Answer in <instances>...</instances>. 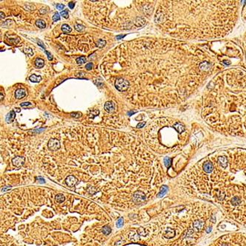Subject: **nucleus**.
<instances>
[{"label": "nucleus", "mask_w": 246, "mask_h": 246, "mask_svg": "<svg viewBox=\"0 0 246 246\" xmlns=\"http://www.w3.org/2000/svg\"><path fill=\"white\" fill-rule=\"evenodd\" d=\"M115 86L118 91L120 92H124L128 90L129 86V83L127 80L123 78H119L115 80Z\"/></svg>", "instance_id": "nucleus-1"}, {"label": "nucleus", "mask_w": 246, "mask_h": 246, "mask_svg": "<svg viewBox=\"0 0 246 246\" xmlns=\"http://www.w3.org/2000/svg\"><path fill=\"white\" fill-rule=\"evenodd\" d=\"M48 147L49 149L51 150V151H57L58 149H59L60 147H61V145H60V142L59 140H57V139H50L49 141H48Z\"/></svg>", "instance_id": "nucleus-2"}, {"label": "nucleus", "mask_w": 246, "mask_h": 246, "mask_svg": "<svg viewBox=\"0 0 246 246\" xmlns=\"http://www.w3.org/2000/svg\"><path fill=\"white\" fill-rule=\"evenodd\" d=\"M24 161H25V158L24 157H21V156H17V157H15L14 158L12 159L13 164L16 167L22 166L24 163Z\"/></svg>", "instance_id": "nucleus-3"}, {"label": "nucleus", "mask_w": 246, "mask_h": 246, "mask_svg": "<svg viewBox=\"0 0 246 246\" xmlns=\"http://www.w3.org/2000/svg\"><path fill=\"white\" fill-rule=\"evenodd\" d=\"M78 183V180L76 177L73 176V175H69L66 178L65 180V183L67 184V185L69 186V187H73L76 183Z\"/></svg>", "instance_id": "nucleus-4"}, {"label": "nucleus", "mask_w": 246, "mask_h": 246, "mask_svg": "<svg viewBox=\"0 0 246 246\" xmlns=\"http://www.w3.org/2000/svg\"><path fill=\"white\" fill-rule=\"evenodd\" d=\"M133 198L135 202H143L146 200V195L142 192H136L133 195Z\"/></svg>", "instance_id": "nucleus-5"}, {"label": "nucleus", "mask_w": 246, "mask_h": 246, "mask_svg": "<svg viewBox=\"0 0 246 246\" xmlns=\"http://www.w3.org/2000/svg\"><path fill=\"white\" fill-rule=\"evenodd\" d=\"M104 109L106 112L111 113L115 110V106L112 101H107L104 104Z\"/></svg>", "instance_id": "nucleus-6"}, {"label": "nucleus", "mask_w": 246, "mask_h": 246, "mask_svg": "<svg viewBox=\"0 0 246 246\" xmlns=\"http://www.w3.org/2000/svg\"><path fill=\"white\" fill-rule=\"evenodd\" d=\"M175 231L172 229V228H167L165 231V233L163 234L164 237H166V239H171V238H173L174 237H175Z\"/></svg>", "instance_id": "nucleus-7"}, {"label": "nucleus", "mask_w": 246, "mask_h": 246, "mask_svg": "<svg viewBox=\"0 0 246 246\" xmlns=\"http://www.w3.org/2000/svg\"><path fill=\"white\" fill-rule=\"evenodd\" d=\"M15 117H16L15 112L12 110V111H10V112L8 114V115L6 116V119H5V120H6L7 123H11V122L13 121L14 119H15Z\"/></svg>", "instance_id": "nucleus-8"}, {"label": "nucleus", "mask_w": 246, "mask_h": 246, "mask_svg": "<svg viewBox=\"0 0 246 246\" xmlns=\"http://www.w3.org/2000/svg\"><path fill=\"white\" fill-rule=\"evenodd\" d=\"M26 95V92L24 90L22 89H18L16 92H15V96L17 99H21L23 98L24 96Z\"/></svg>", "instance_id": "nucleus-9"}, {"label": "nucleus", "mask_w": 246, "mask_h": 246, "mask_svg": "<svg viewBox=\"0 0 246 246\" xmlns=\"http://www.w3.org/2000/svg\"><path fill=\"white\" fill-rule=\"evenodd\" d=\"M214 169V166H213V164L211 163V162H206L204 163L203 165V169L207 173H210Z\"/></svg>", "instance_id": "nucleus-10"}, {"label": "nucleus", "mask_w": 246, "mask_h": 246, "mask_svg": "<svg viewBox=\"0 0 246 246\" xmlns=\"http://www.w3.org/2000/svg\"><path fill=\"white\" fill-rule=\"evenodd\" d=\"M218 162L220 163V165L223 167V168H226L228 166V161H227V158L225 156H221L218 157Z\"/></svg>", "instance_id": "nucleus-11"}, {"label": "nucleus", "mask_w": 246, "mask_h": 246, "mask_svg": "<svg viewBox=\"0 0 246 246\" xmlns=\"http://www.w3.org/2000/svg\"><path fill=\"white\" fill-rule=\"evenodd\" d=\"M167 191H168V187H167L166 185L162 186V187L161 188L160 192H159V193L157 194V197H159V198H160V197H163L166 194V193Z\"/></svg>", "instance_id": "nucleus-12"}, {"label": "nucleus", "mask_w": 246, "mask_h": 246, "mask_svg": "<svg viewBox=\"0 0 246 246\" xmlns=\"http://www.w3.org/2000/svg\"><path fill=\"white\" fill-rule=\"evenodd\" d=\"M193 225L197 230H201L202 227L204 226V223L200 220H196L195 222H194Z\"/></svg>", "instance_id": "nucleus-13"}, {"label": "nucleus", "mask_w": 246, "mask_h": 246, "mask_svg": "<svg viewBox=\"0 0 246 246\" xmlns=\"http://www.w3.org/2000/svg\"><path fill=\"white\" fill-rule=\"evenodd\" d=\"M135 25L138 26V27H143L144 24H146V21L144 20L143 18H141V17H138V18L135 19Z\"/></svg>", "instance_id": "nucleus-14"}, {"label": "nucleus", "mask_w": 246, "mask_h": 246, "mask_svg": "<svg viewBox=\"0 0 246 246\" xmlns=\"http://www.w3.org/2000/svg\"><path fill=\"white\" fill-rule=\"evenodd\" d=\"M35 65L38 68H42L45 65V61L41 59H36L35 61Z\"/></svg>", "instance_id": "nucleus-15"}, {"label": "nucleus", "mask_w": 246, "mask_h": 246, "mask_svg": "<svg viewBox=\"0 0 246 246\" xmlns=\"http://www.w3.org/2000/svg\"><path fill=\"white\" fill-rule=\"evenodd\" d=\"M36 25L38 27V28H41V29H43V28H45L46 27V23L44 20H41V19H39V20H37L36 21Z\"/></svg>", "instance_id": "nucleus-16"}, {"label": "nucleus", "mask_w": 246, "mask_h": 246, "mask_svg": "<svg viewBox=\"0 0 246 246\" xmlns=\"http://www.w3.org/2000/svg\"><path fill=\"white\" fill-rule=\"evenodd\" d=\"M210 67H211V64H210L209 63L206 62H202V63H200V65H199V68H200V69H204V70L208 69Z\"/></svg>", "instance_id": "nucleus-17"}, {"label": "nucleus", "mask_w": 246, "mask_h": 246, "mask_svg": "<svg viewBox=\"0 0 246 246\" xmlns=\"http://www.w3.org/2000/svg\"><path fill=\"white\" fill-rule=\"evenodd\" d=\"M30 80L32 81V82H34V83H37V82H39L41 80V77L40 76H36L35 74H33L30 76Z\"/></svg>", "instance_id": "nucleus-18"}, {"label": "nucleus", "mask_w": 246, "mask_h": 246, "mask_svg": "<svg viewBox=\"0 0 246 246\" xmlns=\"http://www.w3.org/2000/svg\"><path fill=\"white\" fill-rule=\"evenodd\" d=\"M111 231H112V229L108 225H105L102 228V233L104 234V235H109L110 233H111Z\"/></svg>", "instance_id": "nucleus-19"}, {"label": "nucleus", "mask_w": 246, "mask_h": 246, "mask_svg": "<svg viewBox=\"0 0 246 246\" xmlns=\"http://www.w3.org/2000/svg\"><path fill=\"white\" fill-rule=\"evenodd\" d=\"M62 31L64 33H70L72 31V28L67 24H64L62 27Z\"/></svg>", "instance_id": "nucleus-20"}, {"label": "nucleus", "mask_w": 246, "mask_h": 246, "mask_svg": "<svg viewBox=\"0 0 246 246\" xmlns=\"http://www.w3.org/2000/svg\"><path fill=\"white\" fill-rule=\"evenodd\" d=\"M55 199L56 202H62L65 200V197L62 194H59L55 196Z\"/></svg>", "instance_id": "nucleus-21"}, {"label": "nucleus", "mask_w": 246, "mask_h": 246, "mask_svg": "<svg viewBox=\"0 0 246 246\" xmlns=\"http://www.w3.org/2000/svg\"><path fill=\"white\" fill-rule=\"evenodd\" d=\"M171 158L170 157H165L164 158V164L167 168H169L171 165Z\"/></svg>", "instance_id": "nucleus-22"}, {"label": "nucleus", "mask_w": 246, "mask_h": 246, "mask_svg": "<svg viewBox=\"0 0 246 246\" xmlns=\"http://www.w3.org/2000/svg\"><path fill=\"white\" fill-rule=\"evenodd\" d=\"M106 45V41L103 39H99L97 42V46L100 48H102Z\"/></svg>", "instance_id": "nucleus-23"}, {"label": "nucleus", "mask_w": 246, "mask_h": 246, "mask_svg": "<svg viewBox=\"0 0 246 246\" xmlns=\"http://www.w3.org/2000/svg\"><path fill=\"white\" fill-rule=\"evenodd\" d=\"M76 62L78 64H82L86 62V58L84 56H81L79 58H77V59H76Z\"/></svg>", "instance_id": "nucleus-24"}, {"label": "nucleus", "mask_w": 246, "mask_h": 246, "mask_svg": "<svg viewBox=\"0 0 246 246\" xmlns=\"http://www.w3.org/2000/svg\"><path fill=\"white\" fill-rule=\"evenodd\" d=\"M24 53L28 55V56H32L33 55V50L30 47H27L24 49Z\"/></svg>", "instance_id": "nucleus-25"}, {"label": "nucleus", "mask_w": 246, "mask_h": 246, "mask_svg": "<svg viewBox=\"0 0 246 246\" xmlns=\"http://www.w3.org/2000/svg\"><path fill=\"white\" fill-rule=\"evenodd\" d=\"M239 202H240V200H239V198H238V197H234V198H233L232 199V200H231V203H232L233 205H234V206H237V205H238L239 203Z\"/></svg>", "instance_id": "nucleus-26"}, {"label": "nucleus", "mask_w": 246, "mask_h": 246, "mask_svg": "<svg viewBox=\"0 0 246 246\" xmlns=\"http://www.w3.org/2000/svg\"><path fill=\"white\" fill-rule=\"evenodd\" d=\"M123 219L122 217H121L118 220V221L116 223V225H117L118 228H121V226H123Z\"/></svg>", "instance_id": "nucleus-27"}, {"label": "nucleus", "mask_w": 246, "mask_h": 246, "mask_svg": "<svg viewBox=\"0 0 246 246\" xmlns=\"http://www.w3.org/2000/svg\"><path fill=\"white\" fill-rule=\"evenodd\" d=\"M75 28H76V31H79V32H81V31H84V27L83 25H81V24H76V26H75Z\"/></svg>", "instance_id": "nucleus-28"}, {"label": "nucleus", "mask_w": 246, "mask_h": 246, "mask_svg": "<svg viewBox=\"0 0 246 246\" xmlns=\"http://www.w3.org/2000/svg\"><path fill=\"white\" fill-rule=\"evenodd\" d=\"M53 20L55 21V22L60 20V15H59V13H57V12L55 13V14H54L53 16Z\"/></svg>", "instance_id": "nucleus-29"}, {"label": "nucleus", "mask_w": 246, "mask_h": 246, "mask_svg": "<svg viewBox=\"0 0 246 246\" xmlns=\"http://www.w3.org/2000/svg\"><path fill=\"white\" fill-rule=\"evenodd\" d=\"M61 15H62L64 18H65V19H68V18H69V13H68V11H67V10H64L62 11Z\"/></svg>", "instance_id": "nucleus-30"}, {"label": "nucleus", "mask_w": 246, "mask_h": 246, "mask_svg": "<svg viewBox=\"0 0 246 246\" xmlns=\"http://www.w3.org/2000/svg\"><path fill=\"white\" fill-rule=\"evenodd\" d=\"M31 106H32V104L30 102H24V103L21 104V107H30Z\"/></svg>", "instance_id": "nucleus-31"}, {"label": "nucleus", "mask_w": 246, "mask_h": 246, "mask_svg": "<svg viewBox=\"0 0 246 246\" xmlns=\"http://www.w3.org/2000/svg\"><path fill=\"white\" fill-rule=\"evenodd\" d=\"M71 115H72V116H73V117H75V118H78L81 117V113H79V112H74V113H71Z\"/></svg>", "instance_id": "nucleus-32"}, {"label": "nucleus", "mask_w": 246, "mask_h": 246, "mask_svg": "<svg viewBox=\"0 0 246 246\" xmlns=\"http://www.w3.org/2000/svg\"><path fill=\"white\" fill-rule=\"evenodd\" d=\"M92 66H93V65H92V63H88V64H86L85 68H86V69H87V70H90V69H92Z\"/></svg>", "instance_id": "nucleus-33"}, {"label": "nucleus", "mask_w": 246, "mask_h": 246, "mask_svg": "<svg viewBox=\"0 0 246 246\" xmlns=\"http://www.w3.org/2000/svg\"><path fill=\"white\" fill-rule=\"evenodd\" d=\"M56 8L58 10H62L64 8V5H62V4H58L56 5Z\"/></svg>", "instance_id": "nucleus-34"}, {"label": "nucleus", "mask_w": 246, "mask_h": 246, "mask_svg": "<svg viewBox=\"0 0 246 246\" xmlns=\"http://www.w3.org/2000/svg\"><path fill=\"white\" fill-rule=\"evenodd\" d=\"M45 53L47 55V57H48V59H49V60H52V59H53V56H52V55H51L49 52H47V50H45Z\"/></svg>", "instance_id": "nucleus-35"}, {"label": "nucleus", "mask_w": 246, "mask_h": 246, "mask_svg": "<svg viewBox=\"0 0 246 246\" xmlns=\"http://www.w3.org/2000/svg\"><path fill=\"white\" fill-rule=\"evenodd\" d=\"M74 6H75V3H74V2H71L69 3V8L70 9H73V8H74Z\"/></svg>", "instance_id": "nucleus-36"}, {"label": "nucleus", "mask_w": 246, "mask_h": 246, "mask_svg": "<svg viewBox=\"0 0 246 246\" xmlns=\"http://www.w3.org/2000/svg\"><path fill=\"white\" fill-rule=\"evenodd\" d=\"M37 42H38V45H39L41 47H42L44 48V49L45 48V46L44 45V44H43V42H42V41H41L40 40H38V41H37Z\"/></svg>", "instance_id": "nucleus-37"}, {"label": "nucleus", "mask_w": 246, "mask_h": 246, "mask_svg": "<svg viewBox=\"0 0 246 246\" xmlns=\"http://www.w3.org/2000/svg\"><path fill=\"white\" fill-rule=\"evenodd\" d=\"M10 189V187H9V186H5V187L3 188V189H2V192H5L6 191L9 190Z\"/></svg>", "instance_id": "nucleus-38"}, {"label": "nucleus", "mask_w": 246, "mask_h": 246, "mask_svg": "<svg viewBox=\"0 0 246 246\" xmlns=\"http://www.w3.org/2000/svg\"><path fill=\"white\" fill-rule=\"evenodd\" d=\"M37 179H38L39 180V183H44L45 181V179H43L41 177H37Z\"/></svg>", "instance_id": "nucleus-39"}, {"label": "nucleus", "mask_w": 246, "mask_h": 246, "mask_svg": "<svg viewBox=\"0 0 246 246\" xmlns=\"http://www.w3.org/2000/svg\"><path fill=\"white\" fill-rule=\"evenodd\" d=\"M144 125H145V123H139V124H138V125H137V127H138V128H141V127H143Z\"/></svg>", "instance_id": "nucleus-40"}, {"label": "nucleus", "mask_w": 246, "mask_h": 246, "mask_svg": "<svg viewBox=\"0 0 246 246\" xmlns=\"http://www.w3.org/2000/svg\"><path fill=\"white\" fill-rule=\"evenodd\" d=\"M124 36H125V35H119V36H116V38H117V39H121V38H123Z\"/></svg>", "instance_id": "nucleus-41"}, {"label": "nucleus", "mask_w": 246, "mask_h": 246, "mask_svg": "<svg viewBox=\"0 0 246 246\" xmlns=\"http://www.w3.org/2000/svg\"><path fill=\"white\" fill-rule=\"evenodd\" d=\"M211 231V227L207 228V229H206V232H207V233H210Z\"/></svg>", "instance_id": "nucleus-42"}, {"label": "nucleus", "mask_w": 246, "mask_h": 246, "mask_svg": "<svg viewBox=\"0 0 246 246\" xmlns=\"http://www.w3.org/2000/svg\"><path fill=\"white\" fill-rule=\"evenodd\" d=\"M5 18V15H4V13L2 12H1V19H4Z\"/></svg>", "instance_id": "nucleus-43"}, {"label": "nucleus", "mask_w": 246, "mask_h": 246, "mask_svg": "<svg viewBox=\"0 0 246 246\" xmlns=\"http://www.w3.org/2000/svg\"><path fill=\"white\" fill-rule=\"evenodd\" d=\"M134 113H135V112H132H132H128V115L130 116V115H131L132 114H134Z\"/></svg>", "instance_id": "nucleus-44"}, {"label": "nucleus", "mask_w": 246, "mask_h": 246, "mask_svg": "<svg viewBox=\"0 0 246 246\" xmlns=\"http://www.w3.org/2000/svg\"><path fill=\"white\" fill-rule=\"evenodd\" d=\"M16 112H20L19 109H18V108H16Z\"/></svg>", "instance_id": "nucleus-45"}]
</instances>
